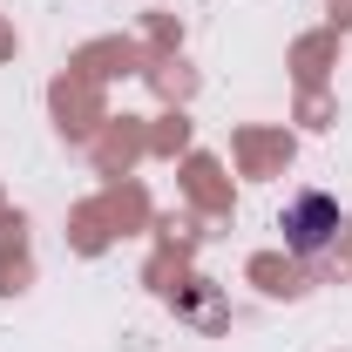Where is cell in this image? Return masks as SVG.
Masks as SVG:
<instances>
[{
    "instance_id": "6da1fadb",
    "label": "cell",
    "mask_w": 352,
    "mask_h": 352,
    "mask_svg": "<svg viewBox=\"0 0 352 352\" xmlns=\"http://www.w3.org/2000/svg\"><path fill=\"white\" fill-rule=\"evenodd\" d=\"M332 230H339V204H332V197H318V190L292 197V210H285V244H292L298 258L325 251V244H332Z\"/></svg>"
}]
</instances>
